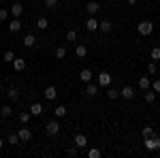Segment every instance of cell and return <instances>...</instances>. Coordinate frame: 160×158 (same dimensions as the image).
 <instances>
[{
  "mask_svg": "<svg viewBox=\"0 0 160 158\" xmlns=\"http://www.w3.org/2000/svg\"><path fill=\"white\" fill-rule=\"evenodd\" d=\"M137 32H139L141 37H149V34L154 32V24L148 22V19H143L141 24H137Z\"/></svg>",
  "mask_w": 160,
  "mask_h": 158,
  "instance_id": "1",
  "label": "cell"
},
{
  "mask_svg": "<svg viewBox=\"0 0 160 158\" xmlns=\"http://www.w3.org/2000/svg\"><path fill=\"white\" fill-rule=\"evenodd\" d=\"M143 143H145L148 150H160V137H158V135L145 137V139H143Z\"/></svg>",
  "mask_w": 160,
  "mask_h": 158,
  "instance_id": "2",
  "label": "cell"
},
{
  "mask_svg": "<svg viewBox=\"0 0 160 158\" xmlns=\"http://www.w3.org/2000/svg\"><path fill=\"white\" fill-rule=\"evenodd\" d=\"M45 133L49 135V137H56V135L60 133V122H58V120L47 122V124H45Z\"/></svg>",
  "mask_w": 160,
  "mask_h": 158,
  "instance_id": "3",
  "label": "cell"
},
{
  "mask_svg": "<svg viewBox=\"0 0 160 158\" xmlns=\"http://www.w3.org/2000/svg\"><path fill=\"white\" fill-rule=\"evenodd\" d=\"M17 135H19V141H22V143H28V141L32 139V130H30L28 126H22V128L17 130Z\"/></svg>",
  "mask_w": 160,
  "mask_h": 158,
  "instance_id": "4",
  "label": "cell"
},
{
  "mask_svg": "<svg viewBox=\"0 0 160 158\" xmlns=\"http://www.w3.org/2000/svg\"><path fill=\"white\" fill-rule=\"evenodd\" d=\"M111 81H113V77H111L107 71H102V73H98V85H102V88H109Z\"/></svg>",
  "mask_w": 160,
  "mask_h": 158,
  "instance_id": "5",
  "label": "cell"
},
{
  "mask_svg": "<svg viewBox=\"0 0 160 158\" xmlns=\"http://www.w3.org/2000/svg\"><path fill=\"white\" fill-rule=\"evenodd\" d=\"M120 96L126 98V100H132V98H135V88H130V85H124L122 90H120Z\"/></svg>",
  "mask_w": 160,
  "mask_h": 158,
  "instance_id": "6",
  "label": "cell"
},
{
  "mask_svg": "<svg viewBox=\"0 0 160 158\" xmlns=\"http://www.w3.org/2000/svg\"><path fill=\"white\" fill-rule=\"evenodd\" d=\"M98 19H96V17H94V15H90V19H88L86 22V30L88 32H94V30H98Z\"/></svg>",
  "mask_w": 160,
  "mask_h": 158,
  "instance_id": "7",
  "label": "cell"
},
{
  "mask_svg": "<svg viewBox=\"0 0 160 158\" xmlns=\"http://www.w3.org/2000/svg\"><path fill=\"white\" fill-rule=\"evenodd\" d=\"M86 11H88V15H96V13L100 11V4L96 2V0H90L86 4Z\"/></svg>",
  "mask_w": 160,
  "mask_h": 158,
  "instance_id": "8",
  "label": "cell"
},
{
  "mask_svg": "<svg viewBox=\"0 0 160 158\" xmlns=\"http://www.w3.org/2000/svg\"><path fill=\"white\" fill-rule=\"evenodd\" d=\"M111 28H113V24H111V19H109V17H107V19H102V22L98 24V30L102 32V34H109V32H111Z\"/></svg>",
  "mask_w": 160,
  "mask_h": 158,
  "instance_id": "9",
  "label": "cell"
},
{
  "mask_svg": "<svg viewBox=\"0 0 160 158\" xmlns=\"http://www.w3.org/2000/svg\"><path fill=\"white\" fill-rule=\"evenodd\" d=\"M56 96H58V88L56 85H47L45 88V98L47 100H56Z\"/></svg>",
  "mask_w": 160,
  "mask_h": 158,
  "instance_id": "10",
  "label": "cell"
},
{
  "mask_svg": "<svg viewBox=\"0 0 160 158\" xmlns=\"http://www.w3.org/2000/svg\"><path fill=\"white\" fill-rule=\"evenodd\" d=\"M73 141H75V145H77V147H86L88 145V137L83 133H77Z\"/></svg>",
  "mask_w": 160,
  "mask_h": 158,
  "instance_id": "11",
  "label": "cell"
},
{
  "mask_svg": "<svg viewBox=\"0 0 160 158\" xmlns=\"http://www.w3.org/2000/svg\"><path fill=\"white\" fill-rule=\"evenodd\" d=\"M11 15L13 17H22V15H24V4H22V2H15L11 7Z\"/></svg>",
  "mask_w": 160,
  "mask_h": 158,
  "instance_id": "12",
  "label": "cell"
},
{
  "mask_svg": "<svg viewBox=\"0 0 160 158\" xmlns=\"http://www.w3.org/2000/svg\"><path fill=\"white\" fill-rule=\"evenodd\" d=\"M9 30H11L13 34H15V32H19V30H22V22H19V17H13L11 22H9Z\"/></svg>",
  "mask_w": 160,
  "mask_h": 158,
  "instance_id": "13",
  "label": "cell"
},
{
  "mask_svg": "<svg viewBox=\"0 0 160 158\" xmlns=\"http://www.w3.org/2000/svg\"><path fill=\"white\" fill-rule=\"evenodd\" d=\"M86 94L88 96H96V94H98V84H92V81H90V84L86 85Z\"/></svg>",
  "mask_w": 160,
  "mask_h": 158,
  "instance_id": "14",
  "label": "cell"
},
{
  "mask_svg": "<svg viewBox=\"0 0 160 158\" xmlns=\"http://www.w3.org/2000/svg\"><path fill=\"white\" fill-rule=\"evenodd\" d=\"M79 79H81L83 84H90V81H92V71H90V69H83V71L79 73Z\"/></svg>",
  "mask_w": 160,
  "mask_h": 158,
  "instance_id": "15",
  "label": "cell"
},
{
  "mask_svg": "<svg viewBox=\"0 0 160 158\" xmlns=\"http://www.w3.org/2000/svg\"><path fill=\"white\" fill-rule=\"evenodd\" d=\"M43 105H41V103H32V105H30V113H32V115H43Z\"/></svg>",
  "mask_w": 160,
  "mask_h": 158,
  "instance_id": "16",
  "label": "cell"
},
{
  "mask_svg": "<svg viewBox=\"0 0 160 158\" xmlns=\"http://www.w3.org/2000/svg\"><path fill=\"white\" fill-rule=\"evenodd\" d=\"M37 45V37L34 34H26L24 37V47H34Z\"/></svg>",
  "mask_w": 160,
  "mask_h": 158,
  "instance_id": "17",
  "label": "cell"
},
{
  "mask_svg": "<svg viewBox=\"0 0 160 158\" xmlns=\"http://www.w3.org/2000/svg\"><path fill=\"white\" fill-rule=\"evenodd\" d=\"M139 88H141L143 92H145V90H149V88H152V81H149V77H145V75H143V77L139 79Z\"/></svg>",
  "mask_w": 160,
  "mask_h": 158,
  "instance_id": "18",
  "label": "cell"
},
{
  "mask_svg": "<svg viewBox=\"0 0 160 158\" xmlns=\"http://www.w3.org/2000/svg\"><path fill=\"white\" fill-rule=\"evenodd\" d=\"M75 56H77V58H86L88 56V47L86 45H77V47H75Z\"/></svg>",
  "mask_w": 160,
  "mask_h": 158,
  "instance_id": "19",
  "label": "cell"
},
{
  "mask_svg": "<svg viewBox=\"0 0 160 158\" xmlns=\"http://www.w3.org/2000/svg\"><path fill=\"white\" fill-rule=\"evenodd\" d=\"M13 69H15V71H24L26 69V60L24 58H15V60H13Z\"/></svg>",
  "mask_w": 160,
  "mask_h": 158,
  "instance_id": "20",
  "label": "cell"
},
{
  "mask_svg": "<svg viewBox=\"0 0 160 158\" xmlns=\"http://www.w3.org/2000/svg\"><path fill=\"white\" fill-rule=\"evenodd\" d=\"M66 113H68V109H66L64 105H58V107L53 109V115H56V118H64Z\"/></svg>",
  "mask_w": 160,
  "mask_h": 158,
  "instance_id": "21",
  "label": "cell"
},
{
  "mask_svg": "<svg viewBox=\"0 0 160 158\" xmlns=\"http://www.w3.org/2000/svg\"><path fill=\"white\" fill-rule=\"evenodd\" d=\"M37 28H38V30H47V28H49L47 17H38V19H37Z\"/></svg>",
  "mask_w": 160,
  "mask_h": 158,
  "instance_id": "22",
  "label": "cell"
},
{
  "mask_svg": "<svg viewBox=\"0 0 160 158\" xmlns=\"http://www.w3.org/2000/svg\"><path fill=\"white\" fill-rule=\"evenodd\" d=\"M32 118H34V115H32L30 111H22V113H19V122H22V124H28Z\"/></svg>",
  "mask_w": 160,
  "mask_h": 158,
  "instance_id": "23",
  "label": "cell"
},
{
  "mask_svg": "<svg viewBox=\"0 0 160 158\" xmlns=\"http://www.w3.org/2000/svg\"><path fill=\"white\" fill-rule=\"evenodd\" d=\"M7 96L11 98V100H17V98H19V90H17V88H9V90H7Z\"/></svg>",
  "mask_w": 160,
  "mask_h": 158,
  "instance_id": "24",
  "label": "cell"
},
{
  "mask_svg": "<svg viewBox=\"0 0 160 158\" xmlns=\"http://www.w3.org/2000/svg\"><path fill=\"white\" fill-rule=\"evenodd\" d=\"M107 96L111 98V100H115V98H120V90H115V88H107Z\"/></svg>",
  "mask_w": 160,
  "mask_h": 158,
  "instance_id": "25",
  "label": "cell"
},
{
  "mask_svg": "<svg viewBox=\"0 0 160 158\" xmlns=\"http://www.w3.org/2000/svg\"><path fill=\"white\" fill-rule=\"evenodd\" d=\"M149 58H152V62H160V47L152 49V51H149Z\"/></svg>",
  "mask_w": 160,
  "mask_h": 158,
  "instance_id": "26",
  "label": "cell"
},
{
  "mask_svg": "<svg viewBox=\"0 0 160 158\" xmlns=\"http://www.w3.org/2000/svg\"><path fill=\"white\" fill-rule=\"evenodd\" d=\"M7 141H9V145H17V143H22V141H19V135H17V133H11Z\"/></svg>",
  "mask_w": 160,
  "mask_h": 158,
  "instance_id": "27",
  "label": "cell"
},
{
  "mask_svg": "<svg viewBox=\"0 0 160 158\" xmlns=\"http://www.w3.org/2000/svg\"><path fill=\"white\" fill-rule=\"evenodd\" d=\"M11 113H13L11 105H2V109H0V115H2V118H9Z\"/></svg>",
  "mask_w": 160,
  "mask_h": 158,
  "instance_id": "28",
  "label": "cell"
},
{
  "mask_svg": "<svg viewBox=\"0 0 160 158\" xmlns=\"http://www.w3.org/2000/svg\"><path fill=\"white\" fill-rule=\"evenodd\" d=\"M102 154H100L98 147H92V150H88V158H100Z\"/></svg>",
  "mask_w": 160,
  "mask_h": 158,
  "instance_id": "29",
  "label": "cell"
},
{
  "mask_svg": "<svg viewBox=\"0 0 160 158\" xmlns=\"http://www.w3.org/2000/svg\"><path fill=\"white\" fill-rule=\"evenodd\" d=\"M56 58L58 60H64L66 58V47H56Z\"/></svg>",
  "mask_w": 160,
  "mask_h": 158,
  "instance_id": "30",
  "label": "cell"
},
{
  "mask_svg": "<svg viewBox=\"0 0 160 158\" xmlns=\"http://www.w3.org/2000/svg\"><path fill=\"white\" fill-rule=\"evenodd\" d=\"M145 100H148V103H154V100H156V92H154L152 88L145 90Z\"/></svg>",
  "mask_w": 160,
  "mask_h": 158,
  "instance_id": "31",
  "label": "cell"
},
{
  "mask_svg": "<svg viewBox=\"0 0 160 158\" xmlns=\"http://www.w3.org/2000/svg\"><path fill=\"white\" fill-rule=\"evenodd\" d=\"M66 41L75 43V41H77V30H68V32H66Z\"/></svg>",
  "mask_w": 160,
  "mask_h": 158,
  "instance_id": "32",
  "label": "cell"
},
{
  "mask_svg": "<svg viewBox=\"0 0 160 158\" xmlns=\"http://www.w3.org/2000/svg\"><path fill=\"white\" fill-rule=\"evenodd\" d=\"M58 2H60V0H43V4H45L47 9H56V7H58Z\"/></svg>",
  "mask_w": 160,
  "mask_h": 158,
  "instance_id": "33",
  "label": "cell"
},
{
  "mask_svg": "<svg viewBox=\"0 0 160 158\" xmlns=\"http://www.w3.org/2000/svg\"><path fill=\"white\" fill-rule=\"evenodd\" d=\"M148 73H149V75H156V73H158V66H156V62H149V64H148Z\"/></svg>",
  "mask_w": 160,
  "mask_h": 158,
  "instance_id": "34",
  "label": "cell"
},
{
  "mask_svg": "<svg viewBox=\"0 0 160 158\" xmlns=\"http://www.w3.org/2000/svg\"><path fill=\"white\" fill-rule=\"evenodd\" d=\"M152 135H156L154 128H152V126H143V139H145V137H152Z\"/></svg>",
  "mask_w": 160,
  "mask_h": 158,
  "instance_id": "35",
  "label": "cell"
},
{
  "mask_svg": "<svg viewBox=\"0 0 160 158\" xmlns=\"http://www.w3.org/2000/svg\"><path fill=\"white\" fill-rule=\"evenodd\" d=\"M15 60V54H13L11 49H9V51H4V62H13Z\"/></svg>",
  "mask_w": 160,
  "mask_h": 158,
  "instance_id": "36",
  "label": "cell"
},
{
  "mask_svg": "<svg viewBox=\"0 0 160 158\" xmlns=\"http://www.w3.org/2000/svg\"><path fill=\"white\" fill-rule=\"evenodd\" d=\"M152 90H154L156 94H160V79H156V81H152Z\"/></svg>",
  "mask_w": 160,
  "mask_h": 158,
  "instance_id": "37",
  "label": "cell"
},
{
  "mask_svg": "<svg viewBox=\"0 0 160 158\" xmlns=\"http://www.w3.org/2000/svg\"><path fill=\"white\" fill-rule=\"evenodd\" d=\"M7 17H9V11L7 9H0V22H4Z\"/></svg>",
  "mask_w": 160,
  "mask_h": 158,
  "instance_id": "38",
  "label": "cell"
},
{
  "mask_svg": "<svg viewBox=\"0 0 160 158\" xmlns=\"http://www.w3.org/2000/svg\"><path fill=\"white\" fill-rule=\"evenodd\" d=\"M66 154H68V156H75V154H77V145H75V147H68V150H66Z\"/></svg>",
  "mask_w": 160,
  "mask_h": 158,
  "instance_id": "39",
  "label": "cell"
},
{
  "mask_svg": "<svg viewBox=\"0 0 160 158\" xmlns=\"http://www.w3.org/2000/svg\"><path fill=\"white\" fill-rule=\"evenodd\" d=\"M126 2H128L130 7H135V4H137V2H139V0H126Z\"/></svg>",
  "mask_w": 160,
  "mask_h": 158,
  "instance_id": "40",
  "label": "cell"
},
{
  "mask_svg": "<svg viewBox=\"0 0 160 158\" xmlns=\"http://www.w3.org/2000/svg\"><path fill=\"white\" fill-rule=\"evenodd\" d=\"M4 143H7V141H4V139H2V137H0V150H2V147H4Z\"/></svg>",
  "mask_w": 160,
  "mask_h": 158,
  "instance_id": "41",
  "label": "cell"
},
{
  "mask_svg": "<svg viewBox=\"0 0 160 158\" xmlns=\"http://www.w3.org/2000/svg\"><path fill=\"white\" fill-rule=\"evenodd\" d=\"M0 92H2V84H0Z\"/></svg>",
  "mask_w": 160,
  "mask_h": 158,
  "instance_id": "42",
  "label": "cell"
},
{
  "mask_svg": "<svg viewBox=\"0 0 160 158\" xmlns=\"http://www.w3.org/2000/svg\"><path fill=\"white\" fill-rule=\"evenodd\" d=\"M0 2H2V0H0Z\"/></svg>",
  "mask_w": 160,
  "mask_h": 158,
  "instance_id": "43",
  "label": "cell"
}]
</instances>
